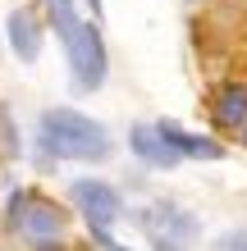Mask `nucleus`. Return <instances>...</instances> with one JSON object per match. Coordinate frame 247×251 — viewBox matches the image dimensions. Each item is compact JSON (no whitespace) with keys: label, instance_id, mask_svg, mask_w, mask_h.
<instances>
[{"label":"nucleus","instance_id":"10","mask_svg":"<svg viewBox=\"0 0 247 251\" xmlns=\"http://www.w3.org/2000/svg\"><path fill=\"white\" fill-rule=\"evenodd\" d=\"M215 251H247V238H243V233H229V238L215 242Z\"/></svg>","mask_w":247,"mask_h":251},{"label":"nucleus","instance_id":"3","mask_svg":"<svg viewBox=\"0 0 247 251\" xmlns=\"http://www.w3.org/2000/svg\"><path fill=\"white\" fill-rule=\"evenodd\" d=\"M9 224L14 233H23V238H32L37 247L41 242H60L64 233V210L46 197H37V192H14L9 201Z\"/></svg>","mask_w":247,"mask_h":251},{"label":"nucleus","instance_id":"8","mask_svg":"<svg viewBox=\"0 0 247 251\" xmlns=\"http://www.w3.org/2000/svg\"><path fill=\"white\" fill-rule=\"evenodd\" d=\"M161 128V137L174 155H192V160H220L224 155V146L220 142H211V137H197V132H183V128H174V124H156Z\"/></svg>","mask_w":247,"mask_h":251},{"label":"nucleus","instance_id":"5","mask_svg":"<svg viewBox=\"0 0 247 251\" xmlns=\"http://www.w3.org/2000/svg\"><path fill=\"white\" fill-rule=\"evenodd\" d=\"M147 233H151L156 251H183L197 238V219L188 210H179V205H151L147 210Z\"/></svg>","mask_w":247,"mask_h":251},{"label":"nucleus","instance_id":"2","mask_svg":"<svg viewBox=\"0 0 247 251\" xmlns=\"http://www.w3.org/2000/svg\"><path fill=\"white\" fill-rule=\"evenodd\" d=\"M37 137H41V151H51L60 160H106L110 155V132L78 110H46L37 124Z\"/></svg>","mask_w":247,"mask_h":251},{"label":"nucleus","instance_id":"12","mask_svg":"<svg viewBox=\"0 0 247 251\" xmlns=\"http://www.w3.org/2000/svg\"><path fill=\"white\" fill-rule=\"evenodd\" d=\"M243 142H247V124H243Z\"/></svg>","mask_w":247,"mask_h":251},{"label":"nucleus","instance_id":"9","mask_svg":"<svg viewBox=\"0 0 247 251\" xmlns=\"http://www.w3.org/2000/svg\"><path fill=\"white\" fill-rule=\"evenodd\" d=\"M215 124H224V128H243L247 124V87L243 82L224 87V92L215 96Z\"/></svg>","mask_w":247,"mask_h":251},{"label":"nucleus","instance_id":"6","mask_svg":"<svg viewBox=\"0 0 247 251\" xmlns=\"http://www.w3.org/2000/svg\"><path fill=\"white\" fill-rule=\"evenodd\" d=\"M5 32H9V50L19 55L23 64H32L37 55H41V27H37V19L27 9H14L9 19H5Z\"/></svg>","mask_w":247,"mask_h":251},{"label":"nucleus","instance_id":"4","mask_svg":"<svg viewBox=\"0 0 247 251\" xmlns=\"http://www.w3.org/2000/svg\"><path fill=\"white\" fill-rule=\"evenodd\" d=\"M69 197H74V205L82 210V219L92 224V233H110L114 215H119V197H114L110 183H101V178H78L74 187H69Z\"/></svg>","mask_w":247,"mask_h":251},{"label":"nucleus","instance_id":"1","mask_svg":"<svg viewBox=\"0 0 247 251\" xmlns=\"http://www.w3.org/2000/svg\"><path fill=\"white\" fill-rule=\"evenodd\" d=\"M46 9H51V23L60 32V41H64V55H69V69H74L78 87L96 92L106 82V41H101V32L78 19L74 0H46Z\"/></svg>","mask_w":247,"mask_h":251},{"label":"nucleus","instance_id":"11","mask_svg":"<svg viewBox=\"0 0 247 251\" xmlns=\"http://www.w3.org/2000/svg\"><path fill=\"white\" fill-rule=\"evenodd\" d=\"M37 251H64V247H60V242H41Z\"/></svg>","mask_w":247,"mask_h":251},{"label":"nucleus","instance_id":"7","mask_svg":"<svg viewBox=\"0 0 247 251\" xmlns=\"http://www.w3.org/2000/svg\"><path fill=\"white\" fill-rule=\"evenodd\" d=\"M128 146H133L147 165H156V169H174V165H179V155L165 146V137H161L156 124H133V128H128Z\"/></svg>","mask_w":247,"mask_h":251}]
</instances>
